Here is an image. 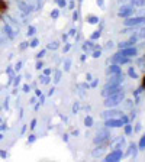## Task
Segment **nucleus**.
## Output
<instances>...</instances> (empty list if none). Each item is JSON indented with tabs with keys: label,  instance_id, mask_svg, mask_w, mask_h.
I'll use <instances>...</instances> for the list:
<instances>
[{
	"label": "nucleus",
	"instance_id": "1",
	"mask_svg": "<svg viewBox=\"0 0 145 162\" xmlns=\"http://www.w3.org/2000/svg\"><path fill=\"white\" fill-rule=\"evenodd\" d=\"M122 94H118V96H115V97H112V98H109V100L106 101V104H107V106H110V104H118V103H119L120 100H122Z\"/></svg>",
	"mask_w": 145,
	"mask_h": 162
},
{
	"label": "nucleus",
	"instance_id": "2",
	"mask_svg": "<svg viewBox=\"0 0 145 162\" xmlns=\"http://www.w3.org/2000/svg\"><path fill=\"white\" fill-rule=\"evenodd\" d=\"M7 7H9V6H7V3H6L5 0H0V13H2V15L7 10Z\"/></svg>",
	"mask_w": 145,
	"mask_h": 162
},
{
	"label": "nucleus",
	"instance_id": "3",
	"mask_svg": "<svg viewBox=\"0 0 145 162\" xmlns=\"http://www.w3.org/2000/svg\"><path fill=\"white\" fill-rule=\"evenodd\" d=\"M142 86H144V88H145V77H144V81H142Z\"/></svg>",
	"mask_w": 145,
	"mask_h": 162
},
{
	"label": "nucleus",
	"instance_id": "4",
	"mask_svg": "<svg viewBox=\"0 0 145 162\" xmlns=\"http://www.w3.org/2000/svg\"><path fill=\"white\" fill-rule=\"evenodd\" d=\"M0 19H2V13H0Z\"/></svg>",
	"mask_w": 145,
	"mask_h": 162
}]
</instances>
